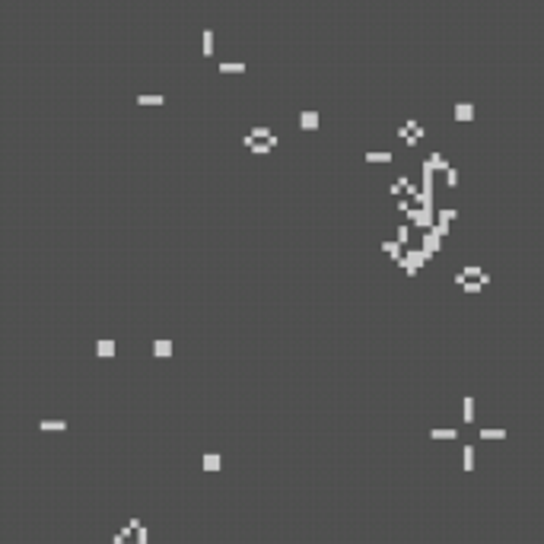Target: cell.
<instances>
[{
  "label": "cell",
  "instance_id": "cell-1",
  "mask_svg": "<svg viewBox=\"0 0 544 544\" xmlns=\"http://www.w3.org/2000/svg\"><path fill=\"white\" fill-rule=\"evenodd\" d=\"M245 146H252L255 153H271L274 146H277V134H274L271 127L258 124V127H255V131L245 137Z\"/></svg>",
  "mask_w": 544,
  "mask_h": 544
},
{
  "label": "cell",
  "instance_id": "cell-2",
  "mask_svg": "<svg viewBox=\"0 0 544 544\" xmlns=\"http://www.w3.org/2000/svg\"><path fill=\"white\" fill-rule=\"evenodd\" d=\"M455 284L458 286H465L468 293H478L484 284H487V274L481 271V267H465L461 274H455Z\"/></svg>",
  "mask_w": 544,
  "mask_h": 544
},
{
  "label": "cell",
  "instance_id": "cell-13",
  "mask_svg": "<svg viewBox=\"0 0 544 544\" xmlns=\"http://www.w3.org/2000/svg\"><path fill=\"white\" fill-rule=\"evenodd\" d=\"M51 427H55V429H64V423H60V420H55V423L45 420V423H42V429H51Z\"/></svg>",
  "mask_w": 544,
  "mask_h": 544
},
{
  "label": "cell",
  "instance_id": "cell-3",
  "mask_svg": "<svg viewBox=\"0 0 544 544\" xmlns=\"http://www.w3.org/2000/svg\"><path fill=\"white\" fill-rule=\"evenodd\" d=\"M398 137H404L407 143H417V140L423 137V131H420V124H417V121H407V127H401V131H398Z\"/></svg>",
  "mask_w": 544,
  "mask_h": 544
},
{
  "label": "cell",
  "instance_id": "cell-11",
  "mask_svg": "<svg viewBox=\"0 0 544 544\" xmlns=\"http://www.w3.org/2000/svg\"><path fill=\"white\" fill-rule=\"evenodd\" d=\"M220 70H223V73H242V70H245V64H220Z\"/></svg>",
  "mask_w": 544,
  "mask_h": 544
},
{
  "label": "cell",
  "instance_id": "cell-10",
  "mask_svg": "<svg viewBox=\"0 0 544 544\" xmlns=\"http://www.w3.org/2000/svg\"><path fill=\"white\" fill-rule=\"evenodd\" d=\"M140 105H163V96H140Z\"/></svg>",
  "mask_w": 544,
  "mask_h": 544
},
{
  "label": "cell",
  "instance_id": "cell-6",
  "mask_svg": "<svg viewBox=\"0 0 544 544\" xmlns=\"http://www.w3.org/2000/svg\"><path fill=\"white\" fill-rule=\"evenodd\" d=\"M427 166H433V169H446V159H442V153H433V156L427 159Z\"/></svg>",
  "mask_w": 544,
  "mask_h": 544
},
{
  "label": "cell",
  "instance_id": "cell-4",
  "mask_svg": "<svg viewBox=\"0 0 544 544\" xmlns=\"http://www.w3.org/2000/svg\"><path fill=\"white\" fill-rule=\"evenodd\" d=\"M299 124H302V131H315V127H318V115H315V112H302Z\"/></svg>",
  "mask_w": 544,
  "mask_h": 544
},
{
  "label": "cell",
  "instance_id": "cell-7",
  "mask_svg": "<svg viewBox=\"0 0 544 544\" xmlns=\"http://www.w3.org/2000/svg\"><path fill=\"white\" fill-rule=\"evenodd\" d=\"M369 163H392V153H369Z\"/></svg>",
  "mask_w": 544,
  "mask_h": 544
},
{
  "label": "cell",
  "instance_id": "cell-12",
  "mask_svg": "<svg viewBox=\"0 0 544 544\" xmlns=\"http://www.w3.org/2000/svg\"><path fill=\"white\" fill-rule=\"evenodd\" d=\"M433 439H455L452 429H433Z\"/></svg>",
  "mask_w": 544,
  "mask_h": 544
},
{
  "label": "cell",
  "instance_id": "cell-8",
  "mask_svg": "<svg viewBox=\"0 0 544 544\" xmlns=\"http://www.w3.org/2000/svg\"><path fill=\"white\" fill-rule=\"evenodd\" d=\"M503 429H481V439H503Z\"/></svg>",
  "mask_w": 544,
  "mask_h": 544
},
{
  "label": "cell",
  "instance_id": "cell-5",
  "mask_svg": "<svg viewBox=\"0 0 544 544\" xmlns=\"http://www.w3.org/2000/svg\"><path fill=\"white\" fill-rule=\"evenodd\" d=\"M471 115H474L471 105H458V109H455V118H461V121H471Z\"/></svg>",
  "mask_w": 544,
  "mask_h": 544
},
{
  "label": "cell",
  "instance_id": "cell-9",
  "mask_svg": "<svg viewBox=\"0 0 544 544\" xmlns=\"http://www.w3.org/2000/svg\"><path fill=\"white\" fill-rule=\"evenodd\" d=\"M204 55H213V32H204Z\"/></svg>",
  "mask_w": 544,
  "mask_h": 544
}]
</instances>
